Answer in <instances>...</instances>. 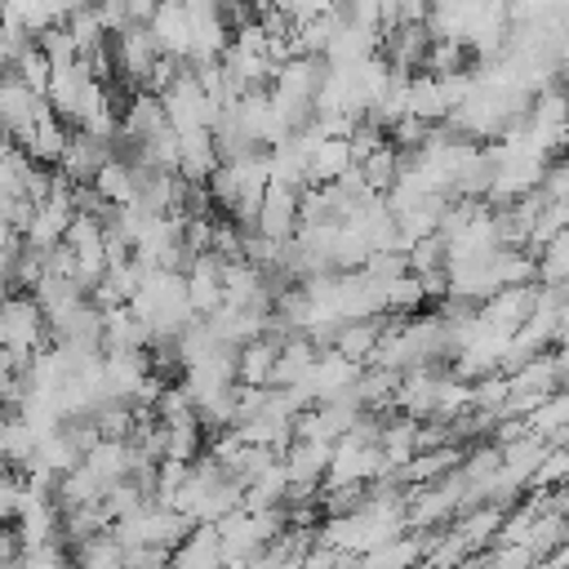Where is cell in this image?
<instances>
[{
	"mask_svg": "<svg viewBox=\"0 0 569 569\" xmlns=\"http://www.w3.org/2000/svg\"><path fill=\"white\" fill-rule=\"evenodd\" d=\"M329 445L333 440H320V436H289V445L280 449L284 476L298 480V485H320L325 480V462H329Z\"/></svg>",
	"mask_w": 569,
	"mask_h": 569,
	"instance_id": "9",
	"label": "cell"
},
{
	"mask_svg": "<svg viewBox=\"0 0 569 569\" xmlns=\"http://www.w3.org/2000/svg\"><path fill=\"white\" fill-rule=\"evenodd\" d=\"M382 325H387V311L342 320V325H333L329 347H333V351H342V356H351L356 365H365V360H369V351H373V347H378V338H382Z\"/></svg>",
	"mask_w": 569,
	"mask_h": 569,
	"instance_id": "14",
	"label": "cell"
},
{
	"mask_svg": "<svg viewBox=\"0 0 569 569\" xmlns=\"http://www.w3.org/2000/svg\"><path fill=\"white\" fill-rule=\"evenodd\" d=\"M529 311H533V280L502 284V289H493L489 298H480V302H476L480 325H489V329H507V333H511Z\"/></svg>",
	"mask_w": 569,
	"mask_h": 569,
	"instance_id": "8",
	"label": "cell"
},
{
	"mask_svg": "<svg viewBox=\"0 0 569 569\" xmlns=\"http://www.w3.org/2000/svg\"><path fill=\"white\" fill-rule=\"evenodd\" d=\"M409 116H418V120H445L449 116L440 80L431 71H409Z\"/></svg>",
	"mask_w": 569,
	"mask_h": 569,
	"instance_id": "20",
	"label": "cell"
},
{
	"mask_svg": "<svg viewBox=\"0 0 569 569\" xmlns=\"http://www.w3.org/2000/svg\"><path fill=\"white\" fill-rule=\"evenodd\" d=\"M22 493H27L22 471H18V467H0V525H9V520H13V511H18Z\"/></svg>",
	"mask_w": 569,
	"mask_h": 569,
	"instance_id": "26",
	"label": "cell"
},
{
	"mask_svg": "<svg viewBox=\"0 0 569 569\" xmlns=\"http://www.w3.org/2000/svg\"><path fill=\"white\" fill-rule=\"evenodd\" d=\"M147 31H151V40L164 58L187 62V53H191V13L182 9V0H156V9L147 13Z\"/></svg>",
	"mask_w": 569,
	"mask_h": 569,
	"instance_id": "7",
	"label": "cell"
},
{
	"mask_svg": "<svg viewBox=\"0 0 569 569\" xmlns=\"http://www.w3.org/2000/svg\"><path fill=\"white\" fill-rule=\"evenodd\" d=\"M67 133H71V124H62L53 111H44L40 120H36V129L18 142L36 164H53L58 156H62V142H67Z\"/></svg>",
	"mask_w": 569,
	"mask_h": 569,
	"instance_id": "17",
	"label": "cell"
},
{
	"mask_svg": "<svg viewBox=\"0 0 569 569\" xmlns=\"http://www.w3.org/2000/svg\"><path fill=\"white\" fill-rule=\"evenodd\" d=\"M49 342L44 311L27 289H4L0 293V356H9L18 369L27 365L31 351Z\"/></svg>",
	"mask_w": 569,
	"mask_h": 569,
	"instance_id": "1",
	"label": "cell"
},
{
	"mask_svg": "<svg viewBox=\"0 0 569 569\" xmlns=\"http://www.w3.org/2000/svg\"><path fill=\"white\" fill-rule=\"evenodd\" d=\"M213 164H218L213 133H209L204 124L178 129V164H173V173H182V178H191V182H204V178L213 173Z\"/></svg>",
	"mask_w": 569,
	"mask_h": 569,
	"instance_id": "13",
	"label": "cell"
},
{
	"mask_svg": "<svg viewBox=\"0 0 569 569\" xmlns=\"http://www.w3.org/2000/svg\"><path fill=\"white\" fill-rule=\"evenodd\" d=\"M533 280L538 284H565L569 280V231H556L533 253Z\"/></svg>",
	"mask_w": 569,
	"mask_h": 569,
	"instance_id": "21",
	"label": "cell"
},
{
	"mask_svg": "<svg viewBox=\"0 0 569 569\" xmlns=\"http://www.w3.org/2000/svg\"><path fill=\"white\" fill-rule=\"evenodd\" d=\"M0 467H9V462H4V458H0Z\"/></svg>",
	"mask_w": 569,
	"mask_h": 569,
	"instance_id": "28",
	"label": "cell"
},
{
	"mask_svg": "<svg viewBox=\"0 0 569 569\" xmlns=\"http://www.w3.org/2000/svg\"><path fill=\"white\" fill-rule=\"evenodd\" d=\"M333 0H271V9H280L284 18H289V27L293 22H307V18H316L320 9H329Z\"/></svg>",
	"mask_w": 569,
	"mask_h": 569,
	"instance_id": "27",
	"label": "cell"
},
{
	"mask_svg": "<svg viewBox=\"0 0 569 569\" xmlns=\"http://www.w3.org/2000/svg\"><path fill=\"white\" fill-rule=\"evenodd\" d=\"M111 156H116V142H111V138H98V133H89V129H71L67 142H62V156H58L53 164H58L71 182H89Z\"/></svg>",
	"mask_w": 569,
	"mask_h": 569,
	"instance_id": "5",
	"label": "cell"
},
{
	"mask_svg": "<svg viewBox=\"0 0 569 569\" xmlns=\"http://www.w3.org/2000/svg\"><path fill=\"white\" fill-rule=\"evenodd\" d=\"M67 551H71V560L93 565V569H116V565H124V542L111 533V525L98 529V533H89V538H80V542H71Z\"/></svg>",
	"mask_w": 569,
	"mask_h": 569,
	"instance_id": "18",
	"label": "cell"
},
{
	"mask_svg": "<svg viewBox=\"0 0 569 569\" xmlns=\"http://www.w3.org/2000/svg\"><path fill=\"white\" fill-rule=\"evenodd\" d=\"M160 98V107H164V120L173 124V129H196V124H213V116L222 111L218 102H209V93L200 89V80L191 76V67L182 62L178 67V76L156 93Z\"/></svg>",
	"mask_w": 569,
	"mask_h": 569,
	"instance_id": "2",
	"label": "cell"
},
{
	"mask_svg": "<svg viewBox=\"0 0 569 569\" xmlns=\"http://www.w3.org/2000/svg\"><path fill=\"white\" fill-rule=\"evenodd\" d=\"M502 502H476V507H462L453 520H449V533L462 542V551H480L485 542H493L498 525H502Z\"/></svg>",
	"mask_w": 569,
	"mask_h": 569,
	"instance_id": "12",
	"label": "cell"
},
{
	"mask_svg": "<svg viewBox=\"0 0 569 569\" xmlns=\"http://www.w3.org/2000/svg\"><path fill=\"white\" fill-rule=\"evenodd\" d=\"M89 182H93V191H98L107 204H124V200L133 196V164L120 160V156H111Z\"/></svg>",
	"mask_w": 569,
	"mask_h": 569,
	"instance_id": "22",
	"label": "cell"
},
{
	"mask_svg": "<svg viewBox=\"0 0 569 569\" xmlns=\"http://www.w3.org/2000/svg\"><path fill=\"white\" fill-rule=\"evenodd\" d=\"M31 453H36V431H31V422H27L18 409H4V413H0V458H4L9 467H22Z\"/></svg>",
	"mask_w": 569,
	"mask_h": 569,
	"instance_id": "19",
	"label": "cell"
},
{
	"mask_svg": "<svg viewBox=\"0 0 569 569\" xmlns=\"http://www.w3.org/2000/svg\"><path fill=\"white\" fill-rule=\"evenodd\" d=\"M44 111H49L44 93H36V89H27L18 76L0 71V133H9L13 142H22V138L36 129V120H40Z\"/></svg>",
	"mask_w": 569,
	"mask_h": 569,
	"instance_id": "4",
	"label": "cell"
},
{
	"mask_svg": "<svg viewBox=\"0 0 569 569\" xmlns=\"http://www.w3.org/2000/svg\"><path fill=\"white\" fill-rule=\"evenodd\" d=\"M422 302H427V293H422V284H418V276H413V271H405V276L387 280V311L409 316V311H418Z\"/></svg>",
	"mask_w": 569,
	"mask_h": 569,
	"instance_id": "25",
	"label": "cell"
},
{
	"mask_svg": "<svg viewBox=\"0 0 569 569\" xmlns=\"http://www.w3.org/2000/svg\"><path fill=\"white\" fill-rule=\"evenodd\" d=\"M351 147L342 133H311L307 142V178L302 182H333L351 169Z\"/></svg>",
	"mask_w": 569,
	"mask_h": 569,
	"instance_id": "10",
	"label": "cell"
},
{
	"mask_svg": "<svg viewBox=\"0 0 569 569\" xmlns=\"http://www.w3.org/2000/svg\"><path fill=\"white\" fill-rule=\"evenodd\" d=\"M111 58H116V76L129 80V93L142 89L151 62L160 58V49H156L147 22H124L120 31H111Z\"/></svg>",
	"mask_w": 569,
	"mask_h": 569,
	"instance_id": "3",
	"label": "cell"
},
{
	"mask_svg": "<svg viewBox=\"0 0 569 569\" xmlns=\"http://www.w3.org/2000/svg\"><path fill=\"white\" fill-rule=\"evenodd\" d=\"M169 565H204V569H213V565H222L218 560V529L209 525V520H200V525H191L182 538H178V547L169 551Z\"/></svg>",
	"mask_w": 569,
	"mask_h": 569,
	"instance_id": "16",
	"label": "cell"
},
{
	"mask_svg": "<svg viewBox=\"0 0 569 569\" xmlns=\"http://www.w3.org/2000/svg\"><path fill=\"white\" fill-rule=\"evenodd\" d=\"M525 431L542 436L547 445H565V440H569V396H565V387H556L551 396H542V400L525 413Z\"/></svg>",
	"mask_w": 569,
	"mask_h": 569,
	"instance_id": "15",
	"label": "cell"
},
{
	"mask_svg": "<svg viewBox=\"0 0 569 569\" xmlns=\"http://www.w3.org/2000/svg\"><path fill=\"white\" fill-rule=\"evenodd\" d=\"M276 351H280V338L276 333H253L236 347V382L244 387H267L271 382V365H276Z\"/></svg>",
	"mask_w": 569,
	"mask_h": 569,
	"instance_id": "11",
	"label": "cell"
},
{
	"mask_svg": "<svg viewBox=\"0 0 569 569\" xmlns=\"http://www.w3.org/2000/svg\"><path fill=\"white\" fill-rule=\"evenodd\" d=\"M293 227H298V187L267 178L262 200H258V213H253V231H262L271 240H289Z\"/></svg>",
	"mask_w": 569,
	"mask_h": 569,
	"instance_id": "6",
	"label": "cell"
},
{
	"mask_svg": "<svg viewBox=\"0 0 569 569\" xmlns=\"http://www.w3.org/2000/svg\"><path fill=\"white\" fill-rule=\"evenodd\" d=\"M569 480V449L565 445H547L542 458L533 462L525 489H551V485H565Z\"/></svg>",
	"mask_w": 569,
	"mask_h": 569,
	"instance_id": "24",
	"label": "cell"
},
{
	"mask_svg": "<svg viewBox=\"0 0 569 569\" xmlns=\"http://www.w3.org/2000/svg\"><path fill=\"white\" fill-rule=\"evenodd\" d=\"M396 164H400V151H396L391 142H382V147H373L365 160H356V169H360L365 187H369V191H378V196L391 187V178H396Z\"/></svg>",
	"mask_w": 569,
	"mask_h": 569,
	"instance_id": "23",
	"label": "cell"
}]
</instances>
